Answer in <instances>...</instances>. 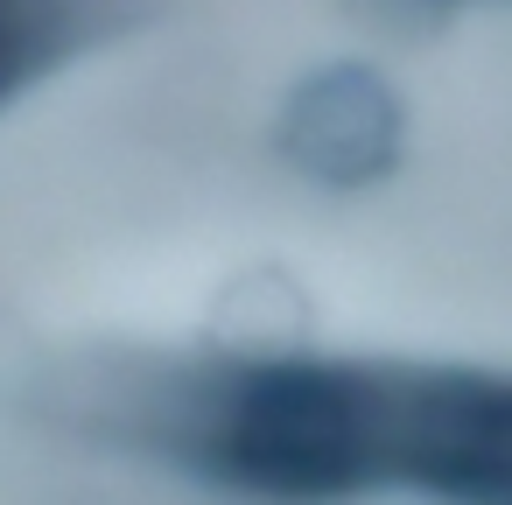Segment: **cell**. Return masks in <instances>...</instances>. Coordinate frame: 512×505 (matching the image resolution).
<instances>
[{
  "mask_svg": "<svg viewBox=\"0 0 512 505\" xmlns=\"http://www.w3.org/2000/svg\"><path fill=\"white\" fill-rule=\"evenodd\" d=\"M393 449H400V386H379L372 372L344 365L246 372L204 435L218 477L274 498L358 491L393 463Z\"/></svg>",
  "mask_w": 512,
  "mask_h": 505,
  "instance_id": "1",
  "label": "cell"
},
{
  "mask_svg": "<svg viewBox=\"0 0 512 505\" xmlns=\"http://www.w3.org/2000/svg\"><path fill=\"white\" fill-rule=\"evenodd\" d=\"M393 470L449 498H512V386L505 379L400 386Z\"/></svg>",
  "mask_w": 512,
  "mask_h": 505,
  "instance_id": "2",
  "label": "cell"
},
{
  "mask_svg": "<svg viewBox=\"0 0 512 505\" xmlns=\"http://www.w3.org/2000/svg\"><path fill=\"white\" fill-rule=\"evenodd\" d=\"M400 141H407V113L386 92V78L365 64L316 71L281 106V155L309 183H330V190L379 183L400 162Z\"/></svg>",
  "mask_w": 512,
  "mask_h": 505,
  "instance_id": "3",
  "label": "cell"
},
{
  "mask_svg": "<svg viewBox=\"0 0 512 505\" xmlns=\"http://www.w3.org/2000/svg\"><path fill=\"white\" fill-rule=\"evenodd\" d=\"M71 0H0V99H15L64 50Z\"/></svg>",
  "mask_w": 512,
  "mask_h": 505,
  "instance_id": "4",
  "label": "cell"
}]
</instances>
